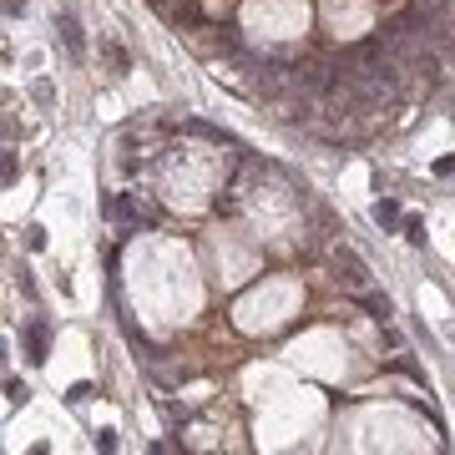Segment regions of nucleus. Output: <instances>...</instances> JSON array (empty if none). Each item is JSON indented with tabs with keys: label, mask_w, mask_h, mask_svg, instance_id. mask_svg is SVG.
<instances>
[{
	"label": "nucleus",
	"mask_w": 455,
	"mask_h": 455,
	"mask_svg": "<svg viewBox=\"0 0 455 455\" xmlns=\"http://www.w3.org/2000/svg\"><path fill=\"white\" fill-rule=\"evenodd\" d=\"M334 268H339V278H344L349 289H364V283H369V268H364L349 248H334Z\"/></svg>",
	"instance_id": "f257e3e1"
},
{
	"label": "nucleus",
	"mask_w": 455,
	"mask_h": 455,
	"mask_svg": "<svg viewBox=\"0 0 455 455\" xmlns=\"http://www.w3.org/2000/svg\"><path fill=\"white\" fill-rule=\"evenodd\" d=\"M56 31H61V41L71 46V56H81V51H86V41H81V26H76V16H71V11H56Z\"/></svg>",
	"instance_id": "f03ea898"
},
{
	"label": "nucleus",
	"mask_w": 455,
	"mask_h": 455,
	"mask_svg": "<svg viewBox=\"0 0 455 455\" xmlns=\"http://www.w3.org/2000/svg\"><path fill=\"white\" fill-rule=\"evenodd\" d=\"M26 349H31L36 364L46 359V324H31V329H26Z\"/></svg>",
	"instance_id": "7ed1b4c3"
},
{
	"label": "nucleus",
	"mask_w": 455,
	"mask_h": 455,
	"mask_svg": "<svg viewBox=\"0 0 455 455\" xmlns=\"http://www.w3.org/2000/svg\"><path fill=\"white\" fill-rule=\"evenodd\" d=\"M364 309H369V314H374V319H389V304H384V299H379V294H364Z\"/></svg>",
	"instance_id": "20e7f679"
},
{
	"label": "nucleus",
	"mask_w": 455,
	"mask_h": 455,
	"mask_svg": "<svg viewBox=\"0 0 455 455\" xmlns=\"http://www.w3.org/2000/svg\"><path fill=\"white\" fill-rule=\"evenodd\" d=\"M374 218H379V223H384V228H389V223H394V218H400V208H394V203H379V208H374Z\"/></svg>",
	"instance_id": "39448f33"
},
{
	"label": "nucleus",
	"mask_w": 455,
	"mask_h": 455,
	"mask_svg": "<svg viewBox=\"0 0 455 455\" xmlns=\"http://www.w3.org/2000/svg\"><path fill=\"white\" fill-rule=\"evenodd\" d=\"M66 400H71V405H86V400H91V384H76V389L66 394Z\"/></svg>",
	"instance_id": "423d86ee"
},
{
	"label": "nucleus",
	"mask_w": 455,
	"mask_h": 455,
	"mask_svg": "<svg viewBox=\"0 0 455 455\" xmlns=\"http://www.w3.org/2000/svg\"><path fill=\"white\" fill-rule=\"evenodd\" d=\"M6 394H11V405H21V400H26V384H21V379H11V384H6Z\"/></svg>",
	"instance_id": "0eeeda50"
}]
</instances>
